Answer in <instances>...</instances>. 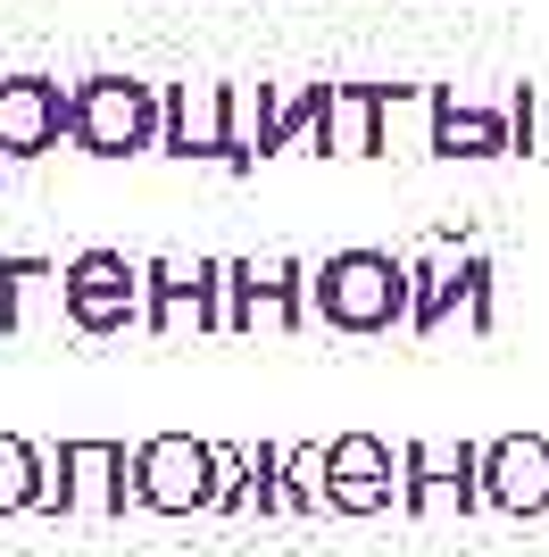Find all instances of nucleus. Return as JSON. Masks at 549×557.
Returning <instances> with one entry per match:
<instances>
[{
    "label": "nucleus",
    "mask_w": 549,
    "mask_h": 557,
    "mask_svg": "<svg viewBox=\"0 0 549 557\" xmlns=\"http://www.w3.org/2000/svg\"><path fill=\"white\" fill-rule=\"evenodd\" d=\"M308 317L333 333H391L416 317V267L391 250H333L308 267Z\"/></svg>",
    "instance_id": "nucleus-1"
},
{
    "label": "nucleus",
    "mask_w": 549,
    "mask_h": 557,
    "mask_svg": "<svg viewBox=\"0 0 549 557\" xmlns=\"http://www.w3.org/2000/svg\"><path fill=\"white\" fill-rule=\"evenodd\" d=\"M167 134V92H150L142 75H84L75 84V150L84 159H134Z\"/></svg>",
    "instance_id": "nucleus-2"
},
{
    "label": "nucleus",
    "mask_w": 549,
    "mask_h": 557,
    "mask_svg": "<svg viewBox=\"0 0 549 557\" xmlns=\"http://www.w3.org/2000/svg\"><path fill=\"white\" fill-rule=\"evenodd\" d=\"M450 317H466V333H491V258L457 250V233H434L416 258V333H441Z\"/></svg>",
    "instance_id": "nucleus-3"
},
{
    "label": "nucleus",
    "mask_w": 549,
    "mask_h": 557,
    "mask_svg": "<svg viewBox=\"0 0 549 557\" xmlns=\"http://www.w3.org/2000/svg\"><path fill=\"white\" fill-rule=\"evenodd\" d=\"M150 308V258L125 250H75L68 258V325L75 333H125Z\"/></svg>",
    "instance_id": "nucleus-4"
},
{
    "label": "nucleus",
    "mask_w": 549,
    "mask_h": 557,
    "mask_svg": "<svg viewBox=\"0 0 549 557\" xmlns=\"http://www.w3.org/2000/svg\"><path fill=\"white\" fill-rule=\"evenodd\" d=\"M217 442H192V433H150L134 449V508H159V516H192V508H217Z\"/></svg>",
    "instance_id": "nucleus-5"
},
{
    "label": "nucleus",
    "mask_w": 549,
    "mask_h": 557,
    "mask_svg": "<svg viewBox=\"0 0 549 557\" xmlns=\"http://www.w3.org/2000/svg\"><path fill=\"white\" fill-rule=\"evenodd\" d=\"M134 449L125 442H59L50 449V516H125Z\"/></svg>",
    "instance_id": "nucleus-6"
},
{
    "label": "nucleus",
    "mask_w": 549,
    "mask_h": 557,
    "mask_svg": "<svg viewBox=\"0 0 549 557\" xmlns=\"http://www.w3.org/2000/svg\"><path fill=\"white\" fill-rule=\"evenodd\" d=\"M167 150L175 159H217V166H233V175H251V134L233 125V92L225 84H167Z\"/></svg>",
    "instance_id": "nucleus-7"
},
{
    "label": "nucleus",
    "mask_w": 549,
    "mask_h": 557,
    "mask_svg": "<svg viewBox=\"0 0 549 557\" xmlns=\"http://www.w3.org/2000/svg\"><path fill=\"white\" fill-rule=\"evenodd\" d=\"M400 508L416 516H475L483 499V449L466 442H408L400 449Z\"/></svg>",
    "instance_id": "nucleus-8"
},
{
    "label": "nucleus",
    "mask_w": 549,
    "mask_h": 557,
    "mask_svg": "<svg viewBox=\"0 0 549 557\" xmlns=\"http://www.w3.org/2000/svg\"><path fill=\"white\" fill-rule=\"evenodd\" d=\"M267 325H308V267L300 258H225V325L251 333Z\"/></svg>",
    "instance_id": "nucleus-9"
},
{
    "label": "nucleus",
    "mask_w": 549,
    "mask_h": 557,
    "mask_svg": "<svg viewBox=\"0 0 549 557\" xmlns=\"http://www.w3.org/2000/svg\"><path fill=\"white\" fill-rule=\"evenodd\" d=\"M150 333H175V325H200V333H225V258H150V308H142Z\"/></svg>",
    "instance_id": "nucleus-10"
},
{
    "label": "nucleus",
    "mask_w": 549,
    "mask_h": 557,
    "mask_svg": "<svg viewBox=\"0 0 549 557\" xmlns=\"http://www.w3.org/2000/svg\"><path fill=\"white\" fill-rule=\"evenodd\" d=\"M59 134H75V92L50 75H0V166L59 150Z\"/></svg>",
    "instance_id": "nucleus-11"
},
{
    "label": "nucleus",
    "mask_w": 549,
    "mask_h": 557,
    "mask_svg": "<svg viewBox=\"0 0 549 557\" xmlns=\"http://www.w3.org/2000/svg\"><path fill=\"white\" fill-rule=\"evenodd\" d=\"M325 474H333V516H383L400 499V449L375 433L325 442Z\"/></svg>",
    "instance_id": "nucleus-12"
},
{
    "label": "nucleus",
    "mask_w": 549,
    "mask_h": 557,
    "mask_svg": "<svg viewBox=\"0 0 549 557\" xmlns=\"http://www.w3.org/2000/svg\"><path fill=\"white\" fill-rule=\"evenodd\" d=\"M483 499L508 516H549V442L541 433H500L483 449Z\"/></svg>",
    "instance_id": "nucleus-13"
},
{
    "label": "nucleus",
    "mask_w": 549,
    "mask_h": 557,
    "mask_svg": "<svg viewBox=\"0 0 549 557\" xmlns=\"http://www.w3.org/2000/svg\"><path fill=\"white\" fill-rule=\"evenodd\" d=\"M325 125H333V84H300V92H267L258 100V159L283 150V141L308 134V150H325Z\"/></svg>",
    "instance_id": "nucleus-14"
},
{
    "label": "nucleus",
    "mask_w": 549,
    "mask_h": 557,
    "mask_svg": "<svg viewBox=\"0 0 549 557\" xmlns=\"http://www.w3.org/2000/svg\"><path fill=\"white\" fill-rule=\"evenodd\" d=\"M500 150H516L508 116L466 109V100L441 84V92H434V159H500Z\"/></svg>",
    "instance_id": "nucleus-15"
},
{
    "label": "nucleus",
    "mask_w": 549,
    "mask_h": 557,
    "mask_svg": "<svg viewBox=\"0 0 549 557\" xmlns=\"http://www.w3.org/2000/svg\"><path fill=\"white\" fill-rule=\"evenodd\" d=\"M34 300L68 308V267L59 258H0V333H34Z\"/></svg>",
    "instance_id": "nucleus-16"
},
{
    "label": "nucleus",
    "mask_w": 549,
    "mask_h": 557,
    "mask_svg": "<svg viewBox=\"0 0 549 557\" xmlns=\"http://www.w3.org/2000/svg\"><path fill=\"white\" fill-rule=\"evenodd\" d=\"M25 508H50V458L17 433H0V516H25Z\"/></svg>",
    "instance_id": "nucleus-17"
},
{
    "label": "nucleus",
    "mask_w": 549,
    "mask_h": 557,
    "mask_svg": "<svg viewBox=\"0 0 549 557\" xmlns=\"http://www.w3.org/2000/svg\"><path fill=\"white\" fill-rule=\"evenodd\" d=\"M283 508H300V516H325V508H333L325 442H292V449H283Z\"/></svg>",
    "instance_id": "nucleus-18"
},
{
    "label": "nucleus",
    "mask_w": 549,
    "mask_h": 557,
    "mask_svg": "<svg viewBox=\"0 0 549 557\" xmlns=\"http://www.w3.org/2000/svg\"><path fill=\"white\" fill-rule=\"evenodd\" d=\"M251 508L283 516V449H274V442H258V458H251Z\"/></svg>",
    "instance_id": "nucleus-19"
},
{
    "label": "nucleus",
    "mask_w": 549,
    "mask_h": 557,
    "mask_svg": "<svg viewBox=\"0 0 549 557\" xmlns=\"http://www.w3.org/2000/svg\"><path fill=\"white\" fill-rule=\"evenodd\" d=\"M217 474H225V491H217V508H251V458H242V449H225L217 442Z\"/></svg>",
    "instance_id": "nucleus-20"
},
{
    "label": "nucleus",
    "mask_w": 549,
    "mask_h": 557,
    "mask_svg": "<svg viewBox=\"0 0 549 557\" xmlns=\"http://www.w3.org/2000/svg\"><path fill=\"white\" fill-rule=\"evenodd\" d=\"M508 134H516V150H541V92L533 84L508 100Z\"/></svg>",
    "instance_id": "nucleus-21"
}]
</instances>
